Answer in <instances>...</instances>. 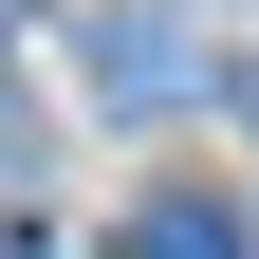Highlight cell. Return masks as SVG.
Returning <instances> with one entry per match:
<instances>
[{
	"label": "cell",
	"mask_w": 259,
	"mask_h": 259,
	"mask_svg": "<svg viewBox=\"0 0 259 259\" xmlns=\"http://www.w3.org/2000/svg\"><path fill=\"white\" fill-rule=\"evenodd\" d=\"M111 259H241V204H204V185H167V204H130Z\"/></svg>",
	"instance_id": "obj_1"
},
{
	"label": "cell",
	"mask_w": 259,
	"mask_h": 259,
	"mask_svg": "<svg viewBox=\"0 0 259 259\" xmlns=\"http://www.w3.org/2000/svg\"><path fill=\"white\" fill-rule=\"evenodd\" d=\"M93 74H111L130 111H148V93H204V56H185L167 19H111V37H93Z\"/></svg>",
	"instance_id": "obj_2"
},
{
	"label": "cell",
	"mask_w": 259,
	"mask_h": 259,
	"mask_svg": "<svg viewBox=\"0 0 259 259\" xmlns=\"http://www.w3.org/2000/svg\"><path fill=\"white\" fill-rule=\"evenodd\" d=\"M0 130H19V93H0Z\"/></svg>",
	"instance_id": "obj_3"
}]
</instances>
